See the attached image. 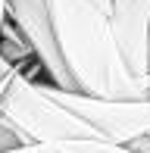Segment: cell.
I'll list each match as a JSON object with an SVG mask.
<instances>
[{"label":"cell","mask_w":150,"mask_h":153,"mask_svg":"<svg viewBox=\"0 0 150 153\" xmlns=\"http://www.w3.org/2000/svg\"><path fill=\"white\" fill-rule=\"evenodd\" d=\"M44 10L75 94L103 100L150 97V81L134 78L119 59L110 31L113 0H44Z\"/></svg>","instance_id":"1"},{"label":"cell","mask_w":150,"mask_h":153,"mask_svg":"<svg viewBox=\"0 0 150 153\" xmlns=\"http://www.w3.org/2000/svg\"><path fill=\"white\" fill-rule=\"evenodd\" d=\"M0 122L10 125L22 144H56V141H81L94 137L81 119H75L66 106L50 100L41 85L28 81L22 72H13L6 94L0 100Z\"/></svg>","instance_id":"2"},{"label":"cell","mask_w":150,"mask_h":153,"mask_svg":"<svg viewBox=\"0 0 150 153\" xmlns=\"http://www.w3.org/2000/svg\"><path fill=\"white\" fill-rule=\"evenodd\" d=\"M35 85H41V91L50 100H56L59 106H66L75 119H81L94 131L97 141L128 147V144L150 134V97H144V100H103V97L59 91L47 81H35Z\"/></svg>","instance_id":"3"},{"label":"cell","mask_w":150,"mask_h":153,"mask_svg":"<svg viewBox=\"0 0 150 153\" xmlns=\"http://www.w3.org/2000/svg\"><path fill=\"white\" fill-rule=\"evenodd\" d=\"M6 19L16 25V31L28 44L31 56L41 62L47 85L59 88V91H72L66 66L56 50V41H53V28H50V19H47L44 0H6Z\"/></svg>","instance_id":"4"},{"label":"cell","mask_w":150,"mask_h":153,"mask_svg":"<svg viewBox=\"0 0 150 153\" xmlns=\"http://www.w3.org/2000/svg\"><path fill=\"white\" fill-rule=\"evenodd\" d=\"M110 31L119 59L141 81H150V0H113Z\"/></svg>","instance_id":"5"},{"label":"cell","mask_w":150,"mask_h":153,"mask_svg":"<svg viewBox=\"0 0 150 153\" xmlns=\"http://www.w3.org/2000/svg\"><path fill=\"white\" fill-rule=\"evenodd\" d=\"M3 153H134V150L97 141V137H81V141H56V144H22V147H13Z\"/></svg>","instance_id":"6"},{"label":"cell","mask_w":150,"mask_h":153,"mask_svg":"<svg viewBox=\"0 0 150 153\" xmlns=\"http://www.w3.org/2000/svg\"><path fill=\"white\" fill-rule=\"evenodd\" d=\"M13 72H16V66H10V62H6L3 56H0V81H6Z\"/></svg>","instance_id":"7"},{"label":"cell","mask_w":150,"mask_h":153,"mask_svg":"<svg viewBox=\"0 0 150 153\" xmlns=\"http://www.w3.org/2000/svg\"><path fill=\"white\" fill-rule=\"evenodd\" d=\"M3 22H6V0H0V31H3Z\"/></svg>","instance_id":"8"},{"label":"cell","mask_w":150,"mask_h":153,"mask_svg":"<svg viewBox=\"0 0 150 153\" xmlns=\"http://www.w3.org/2000/svg\"><path fill=\"white\" fill-rule=\"evenodd\" d=\"M10 78H13V75H10ZM10 78H6V81H0V100H3V94H6V85H10Z\"/></svg>","instance_id":"9"},{"label":"cell","mask_w":150,"mask_h":153,"mask_svg":"<svg viewBox=\"0 0 150 153\" xmlns=\"http://www.w3.org/2000/svg\"><path fill=\"white\" fill-rule=\"evenodd\" d=\"M147 47H150V38H147Z\"/></svg>","instance_id":"10"}]
</instances>
